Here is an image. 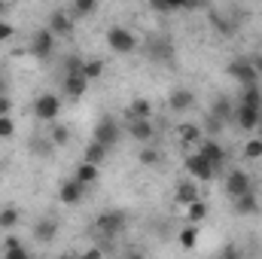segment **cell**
<instances>
[{"label": "cell", "mask_w": 262, "mask_h": 259, "mask_svg": "<svg viewBox=\"0 0 262 259\" xmlns=\"http://www.w3.org/2000/svg\"><path fill=\"white\" fill-rule=\"evenodd\" d=\"M259 119H262L259 107H250V104H238V107H235V125H238L241 131L253 134L256 125H259Z\"/></svg>", "instance_id": "obj_8"}, {"label": "cell", "mask_w": 262, "mask_h": 259, "mask_svg": "<svg viewBox=\"0 0 262 259\" xmlns=\"http://www.w3.org/2000/svg\"><path fill=\"white\" fill-rule=\"evenodd\" d=\"M125 226H128V217L122 210H107L95 220V229H98L101 238H119L125 232Z\"/></svg>", "instance_id": "obj_1"}, {"label": "cell", "mask_w": 262, "mask_h": 259, "mask_svg": "<svg viewBox=\"0 0 262 259\" xmlns=\"http://www.w3.org/2000/svg\"><path fill=\"white\" fill-rule=\"evenodd\" d=\"M226 73H229L238 85H256V82H259V73H256V67L250 64V58H232V61L226 64Z\"/></svg>", "instance_id": "obj_3"}, {"label": "cell", "mask_w": 262, "mask_h": 259, "mask_svg": "<svg viewBox=\"0 0 262 259\" xmlns=\"http://www.w3.org/2000/svg\"><path fill=\"white\" fill-rule=\"evenodd\" d=\"M107 46L113 52H119V55H128V52L137 49V37L131 34L128 28H110L107 31Z\"/></svg>", "instance_id": "obj_4"}, {"label": "cell", "mask_w": 262, "mask_h": 259, "mask_svg": "<svg viewBox=\"0 0 262 259\" xmlns=\"http://www.w3.org/2000/svg\"><path fill=\"white\" fill-rule=\"evenodd\" d=\"M207 113H213V116H220L223 122H229V119H235V104H232V98H229V95H216Z\"/></svg>", "instance_id": "obj_18"}, {"label": "cell", "mask_w": 262, "mask_h": 259, "mask_svg": "<svg viewBox=\"0 0 262 259\" xmlns=\"http://www.w3.org/2000/svg\"><path fill=\"white\" fill-rule=\"evenodd\" d=\"M6 89H9V82H6V76L0 73V95H6Z\"/></svg>", "instance_id": "obj_45"}, {"label": "cell", "mask_w": 262, "mask_h": 259, "mask_svg": "<svg viewBox=\"0 0 262 259\" xmlns=\"http://www.w3.org/2000/svg\"><path fill=\"white\" fill-rule=\"evenodd\" d=\"M174 134H177V140L180 143H198L201 137H204V131H201V125H195V122H180L177 128H174Z\"/></svg>", "instance_id": "obj_21"}, {"label": "cell", "mask_w": 262, "mask_h": 259, "mask_svg": "<svg viewBox=\"0 0 262 259\" xmlns=\"http://www.w3.org/2000/svg\"><path fill=\"white\" fill-rule=\"evenodd\" d=\"M168 107H171V113H189L195 107V92L192 89H171Z\"/></svg>", "instance_id": "obj_10"}, {"label": "cell", "mask_w": 262, "mask_h": 259, "mask_svg": "<svg viewBox=\"0 0 262 259\" xmlns=\"http://www.w3.org/2000/svg\"><path fill=\"white\" fill-rule=\"evenodd\" d=\"M52 149H55V143H52L49 137H34V140H31V153H34V156L49 159V156H52Z\"/></svg>", "instance_id": "obj_32"}, {"label": "cell", "mask_w": 262, "mask_h": 259, "mask_svg": "<svg viewBox=\"0 0 262 259\" xmlns=\"http://www.w3.org/2000/svg\"><path fill=\"white\" fill-rule=\"evenodd\" d=\"M226 125H229V122H223L220 116L207 113V116H204V125H201V131H204V137H220V134L226 131Z\"/></svg>", "instance_id": "obj_28"}, {"label": "cell", "mask_w": 262, "mask_h": 259, "mask_svg": "<svg viewBox=\"0 0 262 259\" xmlns=\"http://www.w3.org/2000/svg\"><path fill=\"white\" fill-rule=\"evenodd\" d=\"M165 3H168L171 12H177V9H198L201 6V0H165Z\"/></svg>", "instance_id": "obj_38"}, {"label": "cell", "mask_w": 262, "mask_h": 259, "mask_svg": "<svg viewBox=\"0 0 262 259\" xmlns=\"http://www.w3.org/2000/svg\"><path fill=\"white\" fill-rule=\"evenodd\" d=\"M223 186H226V195H229V198H235V195H241V192H247V189H253V180H250V174H247L244 168H232V171L226 174Z\"/></svg>", "instance_id": "obj_7"}, {"label": "cell", "mask_w": 262, "mask_h": 259, "mask_svg": "<svg viewBox=\"0 0 262 259\" xmlns=\"http://www.w3.org/2000/svg\"><path fill=\"white\" fill-rule=\"evenodd\" d=\"M61 89H64L67 98H82V95L89 92V76H85L82 70H76V73H64Z\"/></svg>", "instance_id": "obj_14"}, {"label": "cell", "mask_w": 262, "mask_h": 259, "mask_svg": "<svg viewBox=\"0 0 262 259\" xmlns=\"http://www.w3.org/2000/svg\"><path fill=\"white\" fill-rule=\"evenodd\" d=\"M76 70H82V58H67L64 61V73H76Z\"/></svg>", "instance_id": "obj_41"}, {"label": "cell", "mask_w": 262, "mask_h": 259, "mask_svg": "<svg viewBox=\"0 0 262 259\" xmlns=\"http://www.w3.org/2000/svg\"><path fill=\"white\" fill-rule=\"evenodd\" d=\"M6 6H9V3H6V0H0V18H3V12H6Z\"/></svg>", "instance_id": "obj_46"}, {"label": "cell", "mask_w": 262, "mask_h": 259, "mask_svg": "<svg viewBox=\"0 0 262 259\" xmlns=\"http://www.w3.org/2000/svg\"><path fill=\"white\" fill-rule=\"evenodd\" d=\"M244 159H247V162L262 159V134H259V137H250V140L244 143Z\"/></svg>", "instance_id": "obj_33"}, {"label": "cell", "mask_w": 262, "mask_h": 259, "mask_svg": "<svg viewBox=\"0 0 262 259\" xmlns=\"http://www.w3.org/2000/svg\"><path fill=\"white\" fill-rule=\"evenodd\" d=\"M186 217H189V223H204L207 220V201H201V198L189 201L186 204Z\"/></svg>", "instance_id": "obj_29"}, {"label": "cell", "mask_w": 262, "mask_h": 259, "mask_svg": "<svg viewBox=\"0 0 262 259\" xmlns=\"http://www.w3.org/2000/svg\"><path fill=\"white\" fill-rule=\"evenodd\" d=\"M18 220H21V213H18V207H12V204H6V207H0V229H3V232H9V229H15V226H18Z\"/></svg>", "instance_id": "obj_26"}, {"label": "cell", "mask_w": 262, "mask_h": 259, "mask_svg": "<svg viewBox=\"0 0 262 259\" xmlns=\"http://www.w3.org/2000/svg\"><path fill=\"white\" fill-rule=\"evenodd\" d=\"M58 220H52V217H43V220H37L34 223V241H40V244H49V241H55V235H58Z\"/></svg>", "instance_id": "obj_16"}, {"label": "cell", "mask_w": 262, "mask_h": 259, "mask_svg": "<svg viewBox=\"0 0 262 259\" xmlns=\"http://www.w3.org/2000/svg\"><path fill=\"white\" fill-rule=\"evenodd\" d=\"M119 125H116V119L113 116H101L98 119V125L92 131V140H101V143H107V146H113L116 140H119Z\"/></svg>", "instance_id": "obj_9"}, {"label": "cell", "mask_w": 262, "mask_h": 259, "mask_svg": "<svg viewBox=\"0 0 262 259\" xmlns=\"http://www.w3.org/2000/svg\"><path fill=\"white\" fill-rule=\"evenodd\" d=\"M232 207H235L238 217H253V213H259V195H256V189H247V192L235 195V198H232Z\"/></svg>", "instance_id": "obj_12"}, {"label": "cell", "mask_w": 262, "mask_h": 259, "mask_svg": "<svg viewBox=\"0 0 262 259\" xmlns=\"http://www.w3.org/2000/svg\"><path fill=\"white\" fill-rule=\"evenodd\" d=\"M101 253H104V247H89V250H85L82 256H85V259H98Z\"/></svg>", "instance_id": "obj_43"}, {"label": "cell", "mask_w": 262, "mask_h": 259, "mask_svg": "<svg viewBox=\"0 0 262 259\" xmlns=\"http://www.w3.org/2000/svg\"><path fill=\"white\" fill-rule=\"evenodd\" d=\"M174 198H177V204H189V201H195V198H198L195 180H180V183H177V189H174Z\"/></svg>", "instance_id": "obj_24"}, {"label": "cell", "mask_w": 262, "mask_h": 259, "mask_svg": "<svg viewBox=\"0 0 262 259\" xmlns=\"http://www.w3.org/2000/svg\"><path fill=\"white\" fill-rule=\"evenodd\" d=\"M0 116H12V98L0 95Z\"/></svg>", "instance_id": "obj_40"}, {"label": "cell", "mask_w": 262, "mask_h": 259, "mask_svg": "<svg viewBox=\"0 0 262 259\" xmlns=\"http://www.w3.org/2000/svg\"><path fill=\"white\" fill-rule=\"evenodd\" d=\"M125 116L128 119H152V104L146 98H134L128 107H125Z\"/></svg>", "instance_id": "obj_23"}, {"label": "cell", "mask_w": 262, "mask_h": 259, "mask_svg": "<svg viewBox=\"0 0 262 259\" xmlns=\"http://www.w3.org/2000/svg\"><path fill=\"white\" fill-rule=\"evenodd\" d=\"M55 37H70L73 34V18L61 12V9H55V12H49V25H46Z\"/></svg>", "instance_id": "obj_17"}, {"label": "cell", "mask_w": 262, "mask_h": 259, "mask_svg": "<svg viewBox=\"0 0 262 259\" xmlns=\"http://www.w3.org/2000/svg\"><path fill=\"white\" fill-rule=\"evenodd\" d=\"M131 140H137V143H149L152 137H156V125H152V119H128V125H125Z\"/></svg>", "instance_id": "obj_13"}, {"label": "cell", "mask_w": 262, "mask_h": 259, "mask_svg": "<svg viewBox=\"0 0 262 259\" xmlns=\"http://www.w3.org/2000/svg\"><path fill=\"white\" fill-rule=\"evenodd\" d=\"M104 70H107V64H104L101 58H89V61H82V73L89 76V82H92V79H101Z\"/></svg>", "instance_id": "obj_31"}, {"label": "cell", "mask_w": 262, "mask_h": 259, "mask_svg": "<svg viewBox=\"0 0 262 259\" xmlns=\"http://www.w3.org/2000/svg\"><path fill=\"white\" fill-rule=\"evenodd\" d=\"M146 55L156 58V61H165V64H168V61L174 58V46H171L168 40H152V43L146 46Z\"/></svg>", "instance_id": "obj_22"}, {"label": "cell", "mask_w": 262, "mask_h": 259, "mask_svg": "<svg viewBox=\"0 0 262 259\" xmlns=\"http://www.w3.org/2000/svg\"><path fill=\"white\" fill-rule=\"evenodd\" d=\"M107 153H110L107 143H101V140H89L85 149H82V159H85V162H95V165H104V162H107Z\"/></svg>", "instance_id": "obj_20"}, {"label": "cell", "mask_w": 262, "mask_h": 259, "mask_svg": "<svg viewBox=\"0 0 262 259\" xmlns=\"http://www.w3.org/2000/svg\"><path fill=\"white\" fill-rule=\"evenodd\" d=\"M244 92H241V104H250V107H259L262 110V89L259 82L256 85H241Z\"/></svg>", "instance_id": "obj_30"}, {"label": "cell", "mask_w": 262, "mask_h": 259, "mask_svg": "<svg viewBox=\"0 0 262 259\" xmlns=\"http://www.w3.org/2000/svg\"><path fill=\"white\" fill-rule=\"evenodd\" d=\"M55 40H58V37H55L49 28H40V31L31 37V55H34V58H40V61H43V58H49V55L55 52Z\"/></svg>", "instance_id": "obj_6"}, {"label": "cell", "mask_w": 262, "mask_h": 259, "mask_svg": "<svg viewBox=\"0 0 262 259\" xmlns=\"http://www.w3.org/2000/svg\"><path fill=\"white\" fill-rule=\"evenodd\" d=\"M49 140H52L55 146H67V143H70V128L55 122V125H52V131H49Z\"/></svg>", "instance_id": "obj_35"}, {"label": "cell", "mask_w": 262, "mask_h": 259, "mask_svg": "<svg viewBox=\"0 0 262 259\" xmlns=\"http://www.w3.org/2000/svg\"><path fill=\"white\" fill-rule=\"evenodd\" d=\"M58 113H61V98H58L55 92H43V95L34 101V116H37L40 122H55Z\"/></svg>", "instance_id": "obj_2"}, {"label": "cell", "mask_w": 262, "mask_h": 259, "mask_svg": "<svg viewBox=\"0 0 262 259\" xmlns=\"http://www.w3.org/2000/svg\"><path fill=\"white\" fill-rule=\"evenodd\" d=\"M12 37H15V28L0 18V43H6V40H12Z\"/></svg>", "instance_id": "obj_39"}, {"label": "cell", "mask_w": 262, "mask_h": 259, "mask_svg": "<svg viewBox=\"0 0 262 259\" xmlns=\"http://www.w3.org/2000/svg\"><path fill=\"white\" fill-rule=\"evenodd\" d=\"M149 6H152V9H156V12H171V9H168V3H165V0H149Z\"/></svg>", "instance_id": "obj_42"}, {"label": "cell", "mask_w": 262, "mask_h": 259, "mask_svg": "<svg viewBox=\"0 0 262 259\" xmlns=\"http://www.w3.org/2000/svg\"><path fill=\"white\" fill-rule=\"evenodd\" d=\"M3 250H6V256H25V253H28V250H25V244H21L18 238H12V235H6Z\"/></svg>", "instance_id": "obj_36"}, {"label": "cell", "mask_w": 262, "mask_h": 259, "mask_svg": "<svg viewBox=\"0 0 262 259\" xmlns=\"http://www.w3.org/2000/svg\"><path fill=\"white\" fill-rule=\"evenodd\" d=\"M183 165H186V171L192 174V180H198V183H210V180H213V174H216V168H213L201 153L186 156V159H183Z\"/></svg>", "instance_id": "obj_5"}, {"label": "cell", "mask_w": 262, "mask_h": 259, "mask_svg": "<svg viewBox=\"0 0 262 259\" xmlns=\"http://www.w3.org/2000/svg\"><path fill=\"white\" fill-rule=\"evenodd\" d=\"M6 3H15V0H6Z\"/></svg>", "instance_id": "obj_47"}, {"label": "cell", "mask_w": 262, "mask_h": 259, "mask_svg": "<svg viewBox=\"0 0 262 259\" xmlns=\"http://www.w3.org/2000/svg\"><path fill=\"white\" fill-rule=\"evenodd\" d=\"M137 162H140L143 168H159V165L165 162V153H162L159 146H143L140 156H137Z\"/></svg>", "instance_id": "obj_25"}, {"label": "cell", "mask_w": 262, "mask_h": 259, "mask_svg": "<svg viewBox=\"0 0 262 259\" xmlns=\"http://www.w3.org/2000/svg\"><path fill=\"white\" fill-rule=\"evenodd\" d=\"M82 186H92V183H98V177H101V165H95V162H79L76 165V174H73Z\"/></svg>", "instance_id": "obj_19"}, {"label": "cell", "mask_w": 262, "mask_h": 259, "mask_svg": "<svg viewBox=\"0 0 262 259\" xmlns=\"http://www.w3.org/2000/svg\"><path fill=\"white\" fill-rule=\"evenodd\" d=\"M198 153H201V156L216 168V171H220V168H223V162H226V149L216 143V137H201V140H198Z\"/></svg>", "instance_id": "obj_11"}, {"label": "cell", "mask_w": 262, "mask_h": 259, "mask_svg": "<svg viewBox=\"0 0 262 259\" xmlns=\"http://www.w3.org/2000/svg\"><path fill=\"white\" fill-rule=\"evenodd\" d=\"M82 195H85V186L73 177V180H64L61 186H58V201L67 204V207H73V204H79L82 201Z\"/></svg>", "instance_id": "obj_15"}, {"label": "cell", "mask_w": 262, "mask_h": 259, "mask_svg": "<svg viewBox=\"0 0 262 259\" xmlns=\"http://www.w3.org/2000/svg\"><path fill=\"white\" fill-rule=\"evenodd\" d=\"M177 238H180V247H183V250H195V244H198V223L183 226Z\"/></svg>", "instance_id": "obj_27"}, {"label": "cell", "mask_w": 262, "mask_h": 259, "mask_svg": "<svg viewBox=\"0 0 262 259\" xmlns=\"http://www.w3.org/2000/svg\"><path fill=\"white\" fill-rule=\"evenodd\" d=\"M9 137H15V122L12 116H0V140H9Z\"/></svg>", "instance_id": "obj_37"}, {"label": "cell", "mask_w": 262, "mask_h": 259, "mask_svg": "<svg viewBox=\"0 0 262 259\" xmlns=\"http://www.w3.org/2000/svg\"><path fill=\"white\" fill-rule=\"evenodd\" d=\"M250 64L256 67V73L262 76V52H256V55H250Z\"/></svg>", "instance_id": "obj_44"}, {"label": "cell", "mask_w": 262, "mask_h": 259, "mask_svg": "<svg viewBox=\"0 0 262 259\" xmlns=\"http://www.w3.org/2000/svg\"><path fill=\"white\" fill-rule=\"evenodd\" d=\"M98 9V0H73V15L76 18H89Z\"/></svg>", "instance_id": "obj_34"}]
</instances>
